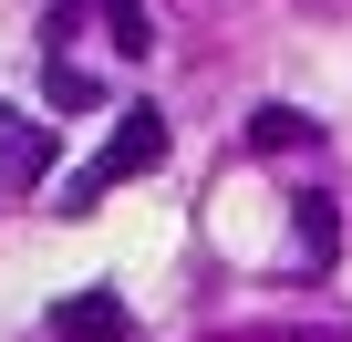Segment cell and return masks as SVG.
Segmentation results:
<instances>
[{
	"label": "cell",
	"mask_w": 352,
	"mask_h": 342,
	"mask_svg": "<svg viewBox=\"0 0 352 342\" xmlns=\"http://www.w3.org/2000/svg\"><path fill=\"white\" fill-rule=\"evenodd\" d=\"M145 166H166V114H155V104H135V114H124V135H114V145L83 166L73 187H63V218H83L94 197H114L124 177H145Z\"/></svg>",
	"instance_id": "6da1fadb"
},
{
	"label": "cell",
	"mask_w": 352,
	"mask_h": 342,
	"mask_svg": "<svg viewBox=\"0 0 352 342\" xmlns=\"http://www.w3.org/2000/svg\"><path fill=\"white\" fill-rule=\"evenodd\" d=\"M52 321H63V342H124V301H104V290H73Z\"/></svg>",
	"instance_id": "7a4b0ae2"
},
{
	"label": "cell",
	"mask_w": 352,
	"mask_h": 342,
	"mask_svg": "<svg viewBox=\"0 0 352 342\" xmlns=\"http://www.w3.org/2000/svg\"><path fill=\"white\" fill-rule=\"evenodd\" d=\"M249 145H259V156H280V145H311V114H290V104H259V114H249Z\"/></svg>",
	"instance_id": "3957f363"
},
{
	"label": "cell",
	"mask_w": 352,
	"mask_h": 342,
	"mask_svg": "<svg viewBox=\"0 0 352 342\" xmlns=\"http://www.w3.org/2000/svg\"><path fill=\"white\" fill-rule=\"evenodd\" d=\"M104 32H114V52L135 63V52H155V32H145V0H104Z\"/></svg>",
	"instance_id": "277c9868"
},
{
	"label": "cell",
	"mask_w": 352,
	"mask_h": 342,
	"mask_svg": "<svg viewBox=\"0 0 352 342\" xmlns=\"http://www.w3.org/2000/svg\"><path fill=\"white\" fill-rule=\"evenodd\" d=\"M0 177H52V135H42V125L11 135V145H0Z\"/></svg>",
	"instance_id": "5b68a950"
},
{
	"label": "cell",
	"mask_w": 352,
	"mask_h": 342,
	"mask_svg": "<svg viewBox=\"0 0 352 342\" xmlns=\"http://www.w3.org/2000/svg\"><path fill=\"white\" fill-rule=\"evenodd\" d=\"M331 239H342V218H331V197H300V249H311V259H331Z\"/></svg>",
	"instance_id": "8992f818"
},
{
	"label": "cell",
	"mask_w": 352,
	"mask_h": 342,
	"mask_svg": "<svg viewBox=\"0 0 352 342\" xmlns=\"http://www.w3.org/2000/svg\"><path fill=\"white\" fill-rule=\"evenodd\" d=\"M42 94H52L63 114H83V104H94V73H73V63H52V73H42Z\"/></svg>",
	"instance_id": "52a82bcc"
}]
</instances>
